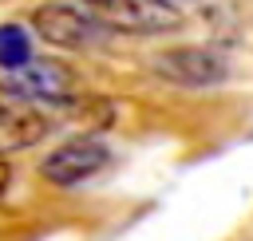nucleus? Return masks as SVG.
<instances>
[{"label": "nucleus", "mask_w": 253, "mask_h": 241, "mask_svg": "<svg viewBox=\"0 0 253 241\" xmlns=\"http://www.w3.org/2000/svg\"><path fill=\"white\" fill-rule=\"evenodd\" d=\"M150 71L174 87H221L229 79V63L213 47H166L150 55Z\"/></svg>", "instance_id": "f03ea898"}, {"label": "nucleus", "mask_w": 253, "mask_h": 241, "mask_svg": "<svg viewBox=\"0 0 253 241\" xmlns=\"http://www.w3.org/2000/svg\"><path fill=\"white\" fill-rule=\"evenodd\" d=\"M32 59V36L24 24H0V67L12 71Z\"/></svg>", "instance_id": "423d86ee"}, {"label": "nucleus", "mask_w": 253, "mask_h": 241, "mask_svg": "<svg viewBox=\"0 0 253 241\" xmlns=\"http://www.w3.org/2000/svg\"><path fill=\"white\" fill-rule=\"evenodd\" d=\"M43 134H47V119H43L32 103L8 99V95L0 99V154L28 150V146H36Z\"/></svg>", "instance_id": "39448f33"}, {"label": "nucleus", "mask_w": 253, "mask_h": 241, "mask_svg": "<svg viewBox=\"0 0 253 241\" xmlns=\"http://www.w3.org/2000/svg\"><path fill=\"white\" fill-rule=\"evenodd\" d=\"M87 4H95V8H107V4H111V0H87Z\"/></svg>", "instance_id": "6e6552de"}, {"label": "nucleus", "mask_w": 253, "mask_h": 241, "mask_svg": "<svg viewBox=\"0 0 253 241\" xmlns=\"http://www.w3.org/2000/svg\"><path fill=\"white\" fill-rule=\"evenodd\" d=\"M32 28L51 43V47H67V51H83L95 47L99 40L111 36V28L103 24V16L95 8L71 4V0H47L32 12Z\"/></svg>", "instance_id": "f257e3e1"}, {"label": "nucleus", "mask_w": 253, "mask_h": 241, "mask_svg": "<svg viewBox=\"0 0 253 241\" xmlns=\"http://www.w3.org/2000/svg\"><path fill=\"white\" fill-rule=\"evenodd\" d=\"M4 190H8V166L0 162V198H4Z\"/></svg>", "instance_id": "0eeeda50"}, {"label": "nucleus", "mask_w": 253, "mask_h": 241, "mask_svg": "<svg viewBox=\"0 0 253 241\" xmlns=\"http://www.w3.org/2000/svg\"><path fill=\"white\" fill-rule=\"evenodd\" d=\"M158 4H166V8H170V4H190V0H158Z\"/></svg>", "instance_id": "1a4fd4ad"}, {"label": "nucleus", "mask_w": 253, "mask_h": 241, "mask_svg": "<svg viewBox=\"0 0 253 241\" xmlns=\"http://www.w3.org/2000/svg\"><path fill=\"white\" fill-rule=\"evenodd\" d=\"M107 162H111L107 142H99V138H71V142L55 146V150L40 162V174H43V182H51V186H79V182H87L91 174H99Z\"/></svg>", "instance_id": "20e7f679"}, {"label": "nucleus", "mask_w": 253, "mask_h": 241, "mask_svg": "<svg viewBox=\"0 0 253 241\" xmlns=\"http://www.w3.org/2000/svg\"><path fill=\"white\" fill-rule=\"evenodd\" d=\"M71 91H75L71 67L55 59H28L0 75V95L20 99V103H63Z\"/></svg>", "instance_id": "7ed1b4c3"}]
</instances>
